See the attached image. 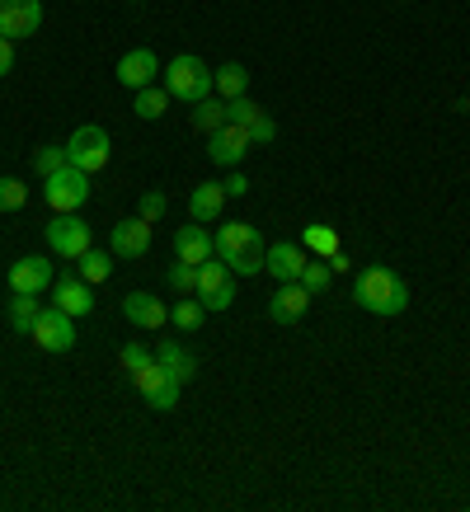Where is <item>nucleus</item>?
I'll return each mask as SVG.
<instances>
[{
	"instance_id": "nucleus-1",
	"label": "nucleus",
	"mask_w": 470,
	"mask_h": 512,
	"mask_svg": "<svg viewBox=\"0 0 470 512\" xmlns=\"http://www.w3.org/2000/svg\"><path fill=\"white\" fill-rule=\"evenodd\" d=\"M353 301L367 315H405L409 287L395 278L391 268H362L358 282H353Z\"/></svg>"
},
{
	"instance_id": "nucleus-2",
	"label": "nucleus",
	"mask_w": 470,
	"mask_h": 512,
	"mask_svg": "<svg viewBox=\"0 0 470 512\" xmlns=\"http://www.w3.org/2000/svg\"><path fill=\"white\" fill-rule=\"evenodd\" d=\"M165 90L170 99H184L188 109L212 94V71L203 66V57H193V52H179L170 66H165Z\"/></svg>"
},
{
	"instance_id": "nucleus-3",
	"label": "nucleus",
	"mask_w": 470,
	"mask_h": 512,
	"mask_svg": "<svg viewBox=\"0 0 470 512\" xmlns=\"http://www.w3.org/2000/svg\"><path fill=\"white\" fill-rule=\"evenodd\" d=\"M66 165H76V170H85V174H99L109 165V132L94 123L76 127L71 141H66Z\"/></svg>"
},
{
	"instance_id": "nucleus-4",
	"label": "nucleus",
	"mask_w": 470,
	"mask_h": 512,
	"mask_svg": "<svg viewBox=\"0 0 470 512\" xmlns=\"http://www.w3.org/2000/svg\"><path fill=\"white\" fill-rule=\"evenodd\" d=\"M47 249L57 254V259H80L90 245V226L76 217V212H57V217L47 221Z\"/></svg>"
},
{
	"instance_id": "nucleus-5",
	"label": "nucleus",
	"mask_w": 470,
	"mask_h": 512,
	"mask_svg": "<svg viewBox=\"0 0 470 512\" xmlns=\"http://www.w3.org/2000/svg\"><path fill=\"white\" fill-rule=\"evenodd\" d=\"M85 198H90V174L76 170V165H66L47 179V207L52 212H80Z\"/></svg>"
},
{
	"instance_id": "nucleus-6",
	"label": "nucleus",
	"mask_w": 470,
	"mask_h": 512,
	"mask_svg": "<svg viewBox=\"0 0 470 512\" xmlns=\"http://www.w3.org/2000/svg\"><path fill=\"white\" fill-rule=\"evenodd\" d=\"M29 334L43 353H71V348H76V325H71V315L57 311V306L38 311V320H33Z\"/></svg>"
},
{
	"instance_id": "nucleus-7",
	"label": "nucleus",
	"mask_w": 470,
	"mask_h": 512,
	"mask_svg": "<svg viewBox=\"0 0 470 512\" xmlns=\"http://www.w3.org/2000/svg\"><path fill=\"white\" fill-rule=\"evenodd\" d=\"M198 301H203L207 311H226L235 301V287H231V264H198Z\"/></svg>"
},
{
	"instance_id": "nucleus-8",
	"label": "nucleus",
	"mask_w": 470,
	"mask_h": 512,
	"mask_svg": "<svg viewBox=\"0 0 470 512\" xmlns=\"http://www.w3.org/2000/svg\"><path fill=\"white\" fill-rule=\"evenodd\" d=\"M212 245H217L221 264H235V259H245L254 249H264V235H259V226H250V221H231V226H221V231L212 235Z\"/></svg>"
},
{
	"instance_id": "nucleus-9",
	"label": "nucleus",
	"mask_w": 470,
	"mask_h": 512,
	"mask_svg": "<svg viewBox=\"0 0 470 512\" xmlns=\"http://www.w3.org/2000/svg\"><path fill=\"white\" fill-rule=\"evenodd\" d=\"M43 24V5L38 0H0V38H29Z\"/></svg>"
},
{
	"instance_id": "nucleus-10",
	"label": "nucleus",
	"mask_w": 470,
	"mask_h": 512,
	"mask_svg": "<svg viewBox=\"0 0 470 512\" xmlns=\"http://www.w3.org/2000/svg\"><path fill=\"white\" fill-rule=\"evenodd\" d=\"M250 146H254V137H250V127H240V123H226L221 132H212L207 137V156L217 160V165H240V160L250 156Z\"/></svg>"
},
{
	"instance_id": "nucleus-11",
	"label": "nucleus",
	"mask_w": 470,
	"mask_h": 512,
	"mask_svg": "<svg viewBox=\"0 0 470 512\" xmlns=\"http://www.w3.org/2000/svg\"><path fill=\"white\" fill-rule=\"evenodd\" d=\"M306 306H311V292L301 282H282L278 292H273V301H268V320L273 325H297L301 315H306Z\"/></svg>"
},
{
	"instance_id": "nucleus-12",
	"label": "nucleus",
	"mask_w": 470,
	"mask_h": 512,
	"mask_svg": "<svg viewBox=\"0 0 470 512\" xmlns=\"http://www.w3.org/2000/svg\"><path fill=\"white\" fill-rule=\"evenodd\" d=\"M52 306H57V311H66L71 315V320H76V315H90L94 311V292H90V282L80 278H57L52 282Z\"/></svg>"
},
{
	"instance_id": "nucleus-13",
	"label": "nucleus",
	"mask_w": 470,
	"mask_h": 512,
	"mask_svg": "<svg viewBox=\"0 0 470 512\" xmlns=\"http://www.w3.org/2000/svg\"><path fill=\"white\" fill-rule=\"evenodd\" d=\"M160 76V62L151 47H137V52H123V62H118V80H123L127 90H146V85H156Z\"/></svg>"
},
{
	"instance_id": "nucleus-14",
	"label": "nucleus",
	"mask_w": 470,
	"mask_h": 512,
	"mask_svg": "<svg viewBox=\"0 0 470 512\" xmlns=\"http://www.w3.org/2000/svg\"><path fill=\"white\" fill-rule=\"evenodd\" d=\"M306 264H311V254H306L301 245H273V249H264V268L278 282H301Z\"/></svg>"
},
{
	"instance_id": "nucleus-15",
	"label": "nucleus",
	"mask_w": 470,
	"mask_h": 512,
	"mask_svg": "<svg viewBox=\"0 0 470 512\" xmlns=\"http://www.w3.org/2000/svg\"><path fill=\"white\" fill-rule=\"evenodd\" d=\"M47 282H52V264L38 259V254H29V259H19V264L10 268V287H15L19 296H43Z\"/></svg>"
},
{
	"instance_id": "nucleus-16",
	"label": "nucleus",
	"mask_w": 470,
	"mask_h": 512,
	"mask_svg": "<svg viewBox=\"0 0 470 512\" xmlns=\"http://www.w3.org/2000/svg\"><path fill=\"white\" fill-rule=\"evenodd\" d=\"M151 249V221L141 217H127L113 226V254H123V259H141Z\"/></svg>"
},
{
	"instance_id": "nucleus-17",
	"label": "nucleus",
	"mask_w": 470,
	"mask_h": 512,
	"mask_svg": "<svg viewBox=\"0 0 470 512\" xmlns=\"http://www.w3.org/2000/svg\"><path fill=\"white\" fill-rule=\"evenodd\" d=\"M212 254H217V245H212V235H207L198 221L174 235V259H184V264H207Z\"/></svg>"
},
{
	"instance_id": "nucleus-18",
	"label": "nucleus",
	"mask_w": 470,
	"mask_h": 512,
	"mask_svg": "<svg viewBox=\"0 0 470 512\" xmlns=\"http://www.w3.org/2000/svg\"><path fill=\"white\" fill-rule=\"evenodd\" d=\"M221 207H226V188L221 184H198L188 193V217L207 226V221H221Z\"/></svg>"
},
{
	"instance_id": "nucleus-19",
	"label": "nucleus",
	"mask_w": 470,
	"mask_h": 512,
	"mask_svg": "<svg viewBox=\"0 0 470 512\" xmlns=\"http://www.w3.org/2000/svg\"><path fill=\"white\" fill-rule=\"evenodd\" d=\"M123 315L137 329H160L165 320H170V311H165V306H160L151 292H132V296H127V301H123Z\"/></svg>"
},
{
	"instance_id": "nucleus-20",
	"label": "nucleus",
	"mask_w": 470,
	"mask_h": 512,
	"mask_svg": "<svg viewBox=\"0 0 470 512\" xmlns=\"http://www.w3.org/2000/svg\"><path fill=\"white\" fill-rule=\"evenodd\" d=\"M156 362H160V367H165V372H170V381H179V386L198 376V362H193V353H188L184 343H174V339H165V343H160Z\"/></svg>"
},
{
	"instance_id": "nucleus-21",
	"label": "nucleus",
	"mask_w": 470,
	"mask_h": 512,
	"mask_svg": "<svg viewBox=\"0 0 470 512\" xmlns=\"http://www.w3.org/2000/svg\"><path fill=\"white\" fill-rule=\"evenodd\" d=\"M188 123H193V132H203V137H212V132H221V127L231 123V118H226V104L207 94V99H198V104H193V113H188Z\"/></svg>"
},
{
	"instance_id": "nucleus-22",
	"label": "nucleus",
	"mask_w": 470,
	"mask_h": 512,
	"mask_svg": "<svg viewBox=\"0 0 470 512\" xmlns=\"http://www.w3.org/2000/svg\"><path fill=\"white\" fill-rule=\"evenodd\" d=\"M245 85H250V71H245L240 62H231V66H221V71H212V90H217L226 104H231V99H240V94H245Z\"/></svg>"
},
{
	"instance_id": "nucleus-23",
	"label": "nucleus",
	"mask_w": 470,
	"mask_h": 512,
	"mask_svg": "<svg viewBox=\"0 0 470 512\" xmlns=\"http://www.w3.org/2000/svg\"><path fill=\"white\" fill-rule=\"evenodd\" d=\"M76 264H80V278L90 282V287H99V282H109V273H113V254H104V249H85Z\"/></svg>"
},
{
	"instance_id": "nucleus-24",
	"label": "nucleus",
	"mask_w": 470,
	"mask_h": 512,
	"mask_svg": "<svg viewBox=\"0 0 470 512\" xmlns=\"http://www.w3.org/2000/svg\"><path fill=\"white\" fill-rule=\"evenodd\" d=\"M170 109V90H160V85H146V90H137V99H132V113L137 118H160V113Z\"/></svg>"
},
{
	"instance_id": "nucleus-25",
	"label": "nucleus",
	"mask_w": 470,
	"mask_h": 512,
	"mask_svg": "<svg viewBox=\"0 0 470 512\" xmlns=\"http://www.w3.org/2000/svg\"><path fill=\"white\" fill-rule=\"evenodd\" d=\"M301 245H306V254L329 259V254H339V231H334V226H306V231H301Z\"/></svg>"
},
{
	"instance_id": "nucleus-26",
	"label": "nucleus",
	"mask_w": 470,
	"mask_h": 512,
	"mask_svg": "<svg viewBox=\"0 0 470 512\" xmlns=\"http://www.w3.org/2000/svg\"><path fill=\"white\" fill-rule=\"evenodd\" d=\"M38 296H19L15 292V301H10V329H19V334H29L33 329V320H38Z\"/></svg>"
},
{
	"instance_id": "nucleus-27",
	"label": "nucleus",
	"mask_w": 470,
	"mask_h": 512,
	"mask_svg": "<svg viewBox=\"0 0 470 512\" xmlns=\"http://www.w3.org/2000/svg\"><path fill=\"white\" fill-rule=\"evenodd\" d=\"M165 381H170V372H165L160 362H146L141 372H132V386L141 390V400H146V395H156V390L165 386Z\"/></svg>"
},
{
	"instance_id": "nucleus-28",
	"label": "nucleus",
	"mask_w": 470,
	"mask_h": 512,
	"mask_svg": "<svg viewBox=\"0 0 470 512\" xmlns=\"http://www.w3.org/2000/svg\"><path fill=\"white\" fill-rule=\"evenodd\" d=\"M203 315H207L203 301H179V306L170 311V320L179 329H188V334H193V329H203Z\"/></svg>"
},
{
	"instance_id": "nucleus-29",
	"label": "nucleus",
	"mask_w": 470,
	"mask_h": 512,
	"mask_svg": "<svg viewBox=\"0 0 470 512\" xmlns=\"http://www.w3.org/2000/svg\"><path fill=\"white\" fill-rule=\"evenodd\" d=\"M33 170L52 179L57 170H66V146H38V156H33Z\"/></svg>"
},
{
	"instance_id": "nucleus-30",
	"label": "nucleus",
	"mask_w": 470,
	"mask_h": 512,
	"mask_svg": "<svg viewBox=\"0 0 470 512\" xmlns=\"http://www.w3.org/2000/svg\"><path fill=\"white\" fill-rule=\"evenodd\" d=\"M226 118H231V123H240V127H254L259 118H264V109H259L254 99H245V94H240V99H231V104H226Z\"/></svg>"
},
{
	"instance_id": "nucleus-31",
	"label": "nucleus",
	"mask_w": 470,
	"mask_h": 512,
	"mask_svg": "<svg viewBox=\"0 0 470 512\" xmlns=\"http://www.w3.org/2000/svg\"><path fill=\"white\" fill-rule=\"evenodd\" d=\"M329 282H334V268L329 264H306V273H301V287H306V292L311 296H320V292H329Z\"/></svg>"
},
{
	"instance_id": "nucleus-32",
	"label": "nucleus",
	"mask_w": 470,
	"mask_h": 512,
	"mask_svg": "<svg viewBox=\"0 0 470 512\" xmlns=\"http://www.w3.org/2000/svg\"><path fill=\"white\" fill-rule=\"evenodd\" d=\"M24 202H29V188L19 179H0V212H19Z\"/></svg>"
},
{
	"instance_id": "nucleus-33",
	"label": "nucleus",
	"mask_w": 470,
	"mask_h": 512,
	"mask_svg": "<svg viewBox=\"0 0 470 512\" xmlns=\"http://www.w3.org/2000/svg\"><path fill=\"white\" fill-rule=\"evenodd\" d=\"M170 287H174L179 296L198 292V264H184V259H179V264L170 268Z\"/></svg>"
},
{
	"instance_id": "nucleus-34",
	"label": "nucleus",
	"mask_w": 470,
	"mask_h": 512,
	"mask_svg": "<svg viewBox=\"0 0 470 512\" xmlns=\"http://www.w3.org/2000/svg\"><path fill=\"white\" fill-rule=\"evenodd\" d=\"M146 404H151L156 414H170L174 404H179V381H165V386H160L156 395H146Z\"/></svg>"
},
{
	"instance_id": "nucleus-35",
	"label": "nucleus",
	"mask_w": 470,
	"mask_h": 512,
	"mask_svg": "<svg viewBox=\"0 0 470 512\" xmlns=\"http://www.w3.org/2000/svg\"><path fill=\"white\" fill-rule=\"evenodd\" d=\"M146 362H156V353H151V348H141V343H127V348H123V372L127 376L141 372Z\"/></svg>"
},
{
	"instance_id": "nucleus-36",
	"label": "nucleus",
	"mask_w": 470,
	"mask_h": 512,
	"mask_svg": "<svg viewBox=\"0 0 470 512\" xmlns=\"http://www.w3.org/2000/svg\"><path fill=\"white\" fill-rule=\"evenodd\" d=\"M165 207H170V202H165V193H141L137 217L141 221H160V217H165Z\"/></svg>"
},
{
	"instance_id": "nucleus-37",
	"label": "nucleus",
	"mask_w": 470,
	"mask_h": 512,
	"mask_svg": "<svg viewBox=\"0 0 470 512\" xmlns=\"http://www.w3.org/2000/svg\"><path fill=\"white\" fill-rule=\"evenodd\" d=\"M264 249H254V254H245V259H235V264H231L235 278H254V273H264Z\"/></svg>"
},
{
	"instance_id": "nucleus-38",
	"label": "nucleus",
	"mask_w": 470,
	"mask_h": 512,
	"mask_svg": "<svg viewBox=\"0 0 470 512\" xmlns=\"http://www.w3.org/2000/svg\"><path fill=\"white\" fill-rule=\"evenodd\" d=\"M250 137H254V141H273V137H278V127H273V118H268V113L250 127Z\"/></svg>"
},
{
	"instance_id": "nucleus-39",
	"label": "nucleus",
	"mask_w": 470,
	"mask_h": 512,
	"mask_svg": "<svg viewBox=\"0 0 470 512\" xmlns=\"http://www.w3.org/2000/svg\"><path fill=\"white\" fill-rule=\"evenodd\" d=\"M221 188H226V198H245V193H250V179H245V174H231Z\"/></svg>"
},
{
	"instance_id": "nucleus-40",
	"label": "nucleus",
	"mask_w": 470,
	"mask_h": 512,
	"mask_svg": "<svg viewBox=\"0 0 470 512\" xmlns=\"http://www.w3.org/2000/svg\"><path fill=\"white\" fill-rule=\"evenodd\" d=\"M10 71H15V43L0 38V76H10Z\"/></svg>"
},
{
	"instance_id": "nucleus-41",
	"label": "nucleus",
	"mask_w": 470,
	"mask_h": 512,
	"mask_svg": "<svg viewBox=\"0 0 470 512\" xmlns=\"http://www.w3.org/2000/svg\"><path fill=\"white\" fill-rule=\"evenodd\" d=\"M325 264H329V268H334V273H348V254H344V249H339V254H329Z\"/></svg>"
}]
</instances>
